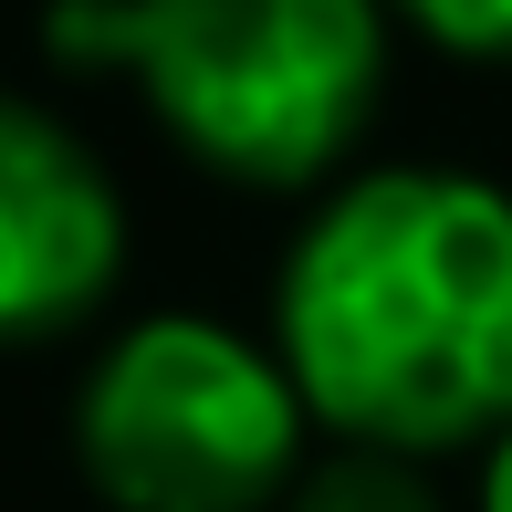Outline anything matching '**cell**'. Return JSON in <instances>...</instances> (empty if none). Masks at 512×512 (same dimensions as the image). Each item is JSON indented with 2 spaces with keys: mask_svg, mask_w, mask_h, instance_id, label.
I'll return each instance as SVG.
<instances>
[{
  "mask_svg": "<svg viewBox=\"0 0 512 512\" xmlns=\"http://www.w3.org/2000/svg\"><path fill=\"white\" fill-rule=\"evenodd\" d=\"M272 356L356 450L429 460L512 429V189L366 168L304 220L272 283Z\"/></svg>",
  "mask_w": 512,
  "mask_h": 512,
  "instance_id": "6da1fadb",
  "label": "cell"
},
{
  "mask_svg": "<svg viewBox=\"0 0 512 512\" xmlns=\"http://www.w3.org/2000/svg\"><path fill=\"white\" fill-rule=\"evenodd\" d=\"M53 63H105L230 189H314L387 84V0H53Z\"/></svg>",
  "mask_w": 512,
  "mask_h": 512,
  "instance_id": "7a4b0ae2",
  "label": "cell"
},
{
  "mask_svg": "<svg viewBox=\"0 0 512 512\" xmlns=\"http://www.w3.org/2000/svg\"><path fill=\"white\" fill-rule=\"evenodd\" d=\"M304 387L220 314H147L84 366L74 460L115 512H283L304 471Z\"/></svg>",
  "mask_w": 512,
  "mask_h": 512,
  "instance_id": "3957f363",
  "label": "cell"
},
{
  "mask_svg": "<svg viewBox=\"0 0 512 512\" xmlns=\"http://www.w3.org/2000/svg\"><path fill=\"white\" fill-rule=\"evenodd\" d=\"M126 272V199L74 126L0 95V345L84 324Z\"/></svg>",
  "mask_w": 512,
  "mask_h": 512,
  "instance_id": "277c9868",
  "label": "cell"
},
{
  "mask_svg": "<svg viewBox=\"0 0 512 512\" xmlns=\"http://www.w3.org/2000/svg\"><path fill=\"white\" fill-rule=\"evenodd\" d=\"M283 512H439V502H429V481H418V460L345 450V460H324V471L293 481Z\"/></svg>",
  "mask_w": 512,
  "mask_h": 512,
  "instance_id": "5b68a950",
  "label": "cell"
},
{
  "mask_svg": "<svg viewBox=\"0 0 512 512\" xmlns=\"http://www.w3.org/2000/svg\"><path fill=\"white\" fill-rule=\"evenodd\" d=\"M387 11L460 63H512V0H387Z\"/></svg>",
  "mask_w": 512,
  "mask_h": 512,
  "instance_id": "8992f818",
  "label": "cell"
},
{
  "mask_svg": "<svg viewBox=\"0 0 512 512\" xmlns=\"http://www.w3.org/2000/svg\"><path fill=\"white\" fill-rule=\"evenodd\" d=\"M481 512H512V429L492 439V460H481Z\"/></svg>",
  "mask_w": 512,
  "mask_h": 512,
  "instance_id": "52a82bcc",
  "label": "cell"
}]
</instances>
